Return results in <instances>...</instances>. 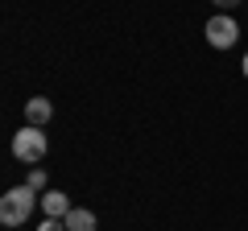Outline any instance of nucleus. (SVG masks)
Masks as SVG:
<instances>
[{
  "instance_id": "nucleus-7",
  "label": "nucleus",
  "mask_w": 248,
  "mask_h": 231,
  "mask_svg": "<svg viewBox=\"0 0 248 231\" xmlns=\"http://www.w3.org/2000/svg\"><path fill=\"white\" fill-rule=\"evenodd\" d=\"M25 186H33V190H46V173H42V169H33V173H29V182H25Z\"/></svg>"
},
{
  "instance_id": "nucleus-1",
  "label": "nucleus",
  "mask_w": 248,
  "mask_h": 231,
  "mask_svg": "<svg viewBox=\"0 0 248 231\" xmlns=\"http://www.w3.org/2000/svg\"><path fill=\"white\" fill-rule=\"evenodd\" d=\"M37 206H42V198H37L33 186H13L0 198V223H4V227H25Z\"/></svg>"
},
{
  "instance_id": "nucleus-6",
  "label": "nucleus",
  "mask_w": 248,
  "mask_h": 231,
  "mask_svg": "<svg viewBox=\"0 0 248 231\" xmlns=\"http://www.w3.org/2000/svg\"><path fill=\"white\" fill-rule=\"evenodd\" d=\"M62 223H66V231H95V215H91L87 206H75Z\"/></svg>"
},
{
  "instance_id": "nucleus-4",
  "label": "nucleus",
  "mask_w": 248,
  "mask_h": 231,
  "mask_svg": "<svg viewBox=\"0 0 248 231\" xmlns=\"http://www.w3.org/2000/svg\"><path fill=\"white\" fill-rule=\"evenodd\" d=\"M42 211H46V219H66L75 206H71V198L62 194V190H46L42 194Z\"/></svg>"
},
{
  "instance_id": "nucleus-2",
  "label": "nucleus",
  "mask_w": 248,
  "mask_h": 231,
  "mask_svg": "<svg viewBox=\"0 0 248 231\" xmlns=\"http://www.w3.org/2000/svg\"><path fill=\"white\" fill-rule=\"evenodd\" d=\"M46 149H50V141H46V132H42V128L25 124L21 132H13V157H17V161H25V165L42 161V157H46Z\"/></svg>"
},
{
  "instance_id": "nucleus-9",
  "label": "nucleus",
  "mask_w": 248,
  "mask_h": 231,
  "mask_svg": "<svg viewBox=\"0 0 248 231\" xmlns=\"http://www.w3.org/2000/svg\"><path fill=\"white\" fill-rule=\"evenodd\" d=\"M211 4H215V9H219V13H228V9H236L240 0H211Z\"/></svg>"
},
{
  "instance_id": "nucleus-3",
  "label": "nucleus",
  "mask_w": 248,
  "mask_h": 231,
  "mask_svg": "<svg viewBox=\"0 0 248 231\" xmlns=\"http://www.w3.org/2000/svg\"><path fill=\"white\" fill-rule=\"evenodd\" d=\"M207 42H211L215 50H232V45L240 42V25L228 17V13H215V17L207 21Z\"/></svg>"
},
{
  "instance_id": "nucleus-10",
  "label": "nucleus",
  "mask_w": 248,
  "mask_h": 231,
  "mask_svg": "<svg viewBox=\"0 0 248 231\" xmlns=\"http://www.w3.org/2000/svg\"><path fill=\"white\" fill-rule=\"evenodd\" d=\"M240 66H244V79H248V54H244V62H240Z\"/></svg>"
},
{
  "instance_id": "nucleus-8",
  "label": "nucleus",
  "mask_w": 248,
  "mask_h": 231,
  "mask_svg": "<svg viewBox=\"0 0 248 231\" xmlns=\"http://www.w3.org/2000/svg\"><path fill=\"white\" fill-rule=\"evenodd\" d=\"M37 231H66V223H62V219H46Z\"/></svg>"
},
{
  "instance_id": "nucleus-5",
  "label": "nucleus",
  "mask_w": 248,
  "mask_h": 231,
  "mask_svg": "<svg viewBox=\"0 0 248 231\" xmlns=\"http://www.w3.org/2000/svg\"><path fill=\"white\" fill-rule=\"evenodd\" d=\"M50 116H54V103H50L46 95H33V99H25V120H29L33 128H42L46 120H50Z\"/></svg>"
}]
</instances>
